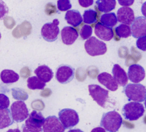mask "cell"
<instances>
[{"instance_id": "1", "label": "cell", "mask_w": 146, "mask_h": 132, "mask_svg": "<svg viewBox=\"0 0 146 132\" xmlns=\"http://www.w3.org/2000/svg\"><path fill=\"white\" fill-rule=\"evenodd\" d=\"M122 123L123 119L121 115L115 111H112L103 114L100 125L108 132H117Z\"/></svg>"}, {"instance_id": "2", "label": "cell", "mask_w": 146, "mask_h": 132, "mask_svg": "<svg viewBox=\"0 0 146 132\" xmlns=\"http://www.w3.org/2000/svg\"><path fill=\"white\" fill-rule=\"evenodd\" d=\"M128 100L142 102L146 99V87L139 83H130L124 87L123 91Z\"/></svg>"}, {"instance_id": "3", "label": "cell", "mask_w": 146, "mask_h": 132, "mask_svg": "<svg viewBox=\"0 0 146 132\" xmlns=\"http://www.w3.org/2000/svg\"><path fill=\"white\" fill-rule=\"evenodd\" d=\"M145 108L142 104L137 102H131L125 104L122 110L124 118L129 121H135L142 116Z\"/></svg>"}, {"instance_id": "4", "label": "cell", "mask_w": 146, "mask_h": 132, "mask_svg": "<svg viewBox=\"0 0 146 132\" xmlns=\"http://www.w3.org/2000/svg\"><path fill=\"white\" fill-rule=\"evenodd\" d=\"M84 48L87 54L91 56L102 55L107 52L106 43L95 37L87 39L85 42Z\"/></svg>"}, {"instance_id": "5", "label": "cell", "mask_w": 146, "mask_h": 132, "mask_svg": "<svg viewBox=\"0 0 146 132\" xmlns=\"http://www.w3.org/2000/svg\"><path fill=\"white\" fill-rule=\"evenodd\" d=\"M58 118L66 129H72L79 122V117L77 112L70 109L61 110L58 113Z\"/></svg>"}, {"instance_id": "6", "label": "cell", "mask_w": 146, "mask_h": 132, "mask_svg": "<svg viewBox=\"0 0 146 132\" xmlns=\"http://www.w3.org/2000/svg\"><path fill=\"white\" fill-rule=\"evenodd\" d=\"M45 120L42 113L33 110L29 114L24 125L27 129L32 132H41L43 131L42 128Z\"/></svg>"}, {"instance_id": "7", "label": "cell", "mask_w": 146, "mask_h": 132, "mask_svg": "<svg viewBox=\"0 0 146 132\" xmlns=\"http://www.w3.org/2000/svg\"><path fill=\"white\" fill-rule=\"evenodd\" d=\"M59 23V20L55 19L52 22L47 23L43 25L41 29V35L45 40L52 42L57 39L60 33Z\"/></svg>"}, {"instance_id": "8", "label": "cell", "mask_w": 146, "mask_h": 132, "mask_svg": "<svg viewBox=\"0 0 146 132\" xmlns=\"http://www.w3.org/2000/svg\"><path fill=\"white\" fill-rule=\"evenodd\" d=\"M88 90L93 100L101 107L105 108L106 103L109 98V91L97 84L89 85Z\"/></svg>"}, {"instance_id": "9", "label": "cell", "mask_w": 146, "mask_h": 132, "mask_svg": "<svg viewBox=\"0 0 146 132\" xmlns=\"http://www.w3.org/2000/svg\"><path fill=\"white\" fill-rule=\"evenodd\" d=\"M13 119L17 123H21L29 117V110L25 103L23 101L14 102L10 107Z\"/></svg>"}, {"instance_id": "10", "label": "cell", "mask_w": 146, "mask_h": 132, "mask_svg": "<svg viewBox=\"0 0 146 132\" xmlns=\"http://www.w3.org/2000/svg\"><path fill=\"white\" fill-rule=\"evenodd\" d=\"M75 70L70 65H61L58 67L56 72V79L61 84H67L73 80Z\"/></svg>"}, {"instance_id": "11", "label": "cell", "mask_w": 146, "mask_h": 132, "mask_svg": "<svg viewBox=\"0 0 146 132\" xmlns=\"http://www.w3.org/2000/svg\"><path fill=\"white\" fill-rule=\"evenodd\" d=\"M65 128L56 116H50L46 118L43 126V132H65Z\"/></svg>"}, {"instance_id": "12", "label": "cell", "mask_w": 146, "mask_h": 132, "mask_svg": "<svg viewBox=\"0 0 146 132\" xmlns=\"http://www.w3.org/2000/svg\"><path fill=\"white\" fill-rule=\"evenodd\" d=\"M131 35L134 38L146 36V18L144 17L136 18L131 25Z\"/></svg>"}, {"instance_id": "13", "label": "cell", "mask_w": 146, "mask_h": 132, "mask_svg": "<svg viewBox=\"0 0 146 132\" xmlns=\"http://www.w3.org/2000/svg\"><path fill=\"white\" fill-rule=\"evenodd\" d=\"M128 78L133 83H138L145 78V70L139 65L133 64L129 66L128 72Z\"/></svg>"}, {"instance_id": "14", "label": "cell", "mask_w": 146, "mask_h": 132, "mask_svg": "<svg viewBox=\"0 0 146 132\" xmlns=\"http://www.w3.org/2000/svg\"><path fill=\"white\" fill-rule=\"evenodd\" d=\"M117 18L119 22L128 25H131L135 19L133 9L125 6L119 9L117 11Z\"/></svg>"}, {"instance_id": "15", "label": "cell", "mask_w": 146, "mask_h": 132, "mask_svg": "<svg viewBox=\"0 0 146 132\" xmlns=\"http://www.w3.org/2000/svg\"><path fill=\"white\" fill-rule=\"evenodd\" d=\"M94 33L98 38L105 41L111 40L114 36L112 28L106 27L100 22H98L95 25Z\"/></svg>"}, {"instance_id": "16", "label": "cell", "mask_w": 146, "mask_h": 132, "mask_svg": "<svg viewBox=\"0 0 146 132\" xmlns=\"http://www.w3.org/2000/svg\"><path fill=\"white\" fill-rule=\"evenodd\" d=\"M61 36L62 42L66 45L73 44L79 37L77 31L73 27L69 26L63 28Z\"/></svg>"}, {"instance_id": "17", "label": "cell", "mask_w": 146, "mask_h": 132, "mask_svg": "<svg viewBox=\"0 0 146 132\" xmlns=\"http://www.w3.org/2000/svg\"><path fill=\"white\" fill-rule=\"evenodd\" d=\"M98 81L105 86L109 90L115 91L118 89V84L116 83L113 77L108 73L104 72L97 76Z\"/></svg>"}, {"instance_id": "18", "label": "cell", "mask_w": 146, "mask_h": 132, "mask_svg": "<svg viewBox=\"0 0 146 132\" xmlns=\"http://www.w3.org/2000/svg\"><path fill=\"white\" fill-rule=\"evenodd\" d=\"M112 73L114 79L119 86L125 87L129 78L125 70L119 65L115 64L113 65Z\"/></svg>"}, {"instance_id": "19", "label": "cell", "mask_w": 146, "mask_h": 132, "mask_svg": "<svg viewBox=\"0 0 146 132\" xmlns=\"http://www.w3.org/2000/svg\"><path fill=\"white\" fill-rule=\"evenodd\" d=\"M36 76L44 83L49 82L54 76V73L48 66L43 65L38 66L35 70Z\"/></svg>"}, {"instance_id": "20", "label": "cell", "mask_w": 146, "mask_h": 132, "mask_svg": "<svg viewBox=\"0 0 146 132\" xmlns=\"http://www.w3.org/2000/svg\"><path fill=\"white\" fill-rule=\"evenodd\" d=\"M65 19L69 24L74 27H77L81 24L83 19L80 12L76 10H70L66 12Z\"/></svg>"}, {"instance_id": "21", "label": "cell", "mask_w": 146, "mask_h": 132, "mask_svg": "<svg viewBox=\"0 0 146 132\" xmlns=\"http://www.w3.org/2000/svg\"><path fill=\"white\" fill-rule=\"evenodd\" d=\"M13 119L11 112L8 109H1L0 111V128L1 129L6 128L13 124Z\"/></svg>"}, {"instance_id": "22", "label": "cell", "mask_w": 146, "mask_h": 132, "mask_svg": "<svg viewBox=\"0 0 146 132\" xmlns=\"http://www.w3.org/2000/svg\"><path fill=\"white\" fill-rule=\"evenodd\" d=\"M1 79L3 83L11 84L18 80L19 76L13 70L5 69L1 73Z\"/></svg>"}, {"instance_id": "23", "label": "cell", "mask_w": 146, "mask_h": 132, "mask_svg": "<svg viewBox=\"0 0 146 132\" xmlns=\"http://www.w3.org/2000/svg\"><path fill=\"white\" fill-rule=\"evenodd\" d=\"M96 3L98 6V10L105 14L114 10L116 4L115 0H98Z\"/></svg>"}, {"instance_id": "24", "label": "cell", "mask_w": 146, "mask_h": 132, "mask_svg": "<svg viewBox=\"0 0 146 132\" xmlns=\"http://www.w3.org/2000/svg\"><path fill=\"white\" fill-rule=\"evenodd\" d=\"M100 21L103 25L109 28L114 27L118 21L117 17L114 13H106L102 15Z\"/></svg>"}, {"instance_id": "25", "label": "cell", "mask_w": 146, "mask_h": 132, "mask_svg": "<svg viewBox=\"0 0 146 132\" xmlns=\"http://www.w3.org/2000/svg\"><path fill=\"white\" fill-rule=\"evenodd\" d=\"M27 87L29 89L32 90H43L44 89L46 86V83L41 81L37 76L29 77L27 80Z\"/></svg>"}, {"instance_id": "26", "label": "cell", "mask_w": 146, "mask_h": 132, "mask_svg": "<svg viewBox=\"0 0 146 132\" xmlns=\"http://www.w3.org/2000/svg\"><path fill=\"white\" fill-rule=\"evenodd\" d=\"M116 35L119 38H127L131 35V27L125 24H120L115 29Z\"/></svg>"}, {"instance_id": "27", "label": "cell", "mask_w": 146, "mask_h": 132, "mask_svg": "<svg viewBox=\"0 0 146 132\" xmlns=\"http://www.w3.org/2000/svg\"><path fill=\"white\" fill-rule=\"evenodd\" d=\"M83 21L88 24L96 23L97 21V12L93 9H89L84 11L83 14Z\"/></svg>"}, {"instance_id": "28", "label": "cell", "mask_w": 146, "mask_h": 132, "mask_svg": "<svg viewBox=\"0 0 146 132\" xmlns=\"http://www.w3.org/2000/svg\"><path fill=\"white\" fill-rule=\"evenodd\" d=\"M12 95L13 97L18 100L24 101L28 98V94L23 90L18 88L12 89Z\"/></svg>"}, {"instance_id": "29", "label": "cell", "mask_w": 146, "mask_h": 132, "mask_svg": "<svg viewBox=\"0 0 146 132\" xmlns=\"http://www.w3.org/2000/svg\"><path fill=\"white\" fill-rule=\"evenodd\" d=\"M92 32H93V29L91 26L85 24L81 28V30L80 32V37L83 40L87 39H88L91 37Z\"/></svg>"}, {"instance_id": "30", "label": "cell", "mask_w": 146, "mask_h": 132, "mask_svg": "<svg viewBox=\"0 0 146 132\" xmlns=\"http://www.w3.org/2000/svg\"><path fill=\"white\" fill-rule=\"evenodd\" d=\"M72 5L69 0H58L57 8L61 11H65L70 9Z\"/></svg>"}, {"instance_id": "31", "label": "cell", "mask_w": 146, "mask_h": 132, "mask_svg": "<svg viewBox=\"0 0 146 132\" xmlns=\"http://www.w3.org/2000/svg\"><path fill=\"white\" fill-rule=\"evenodd\" d=\"M10 100L5 94H0V109H7L10 105Z\"/></svg>"}, {"instance_id": "32", "label": "cell", "mask_w": 146, "mask_h": 132, "mask_svg": "<svg viewBox=\"0 0 146 132\" xmlns=\"http://www.w3.org/2000/svg\"><path fill=\"white\" fill-rule=\"evenodd\" d=\"M136 45L139 50L146 51V36L138 38L136 42Z\"/></svg>"}, {"instance_id": "33", "label": "cell", "mask_w": 146, "mask_h": 132, "mask_svg": "<svg viewBox=\"0 0 146 132\" xmlns=\"http://www.w3.org/2000/svg\"><path fill=\"white\" fill-rule=\"evenodd\" d=\"M79 5L83 7H88L93 3V0H79Z\"/></svg>"}, {"instance_id": "34", "label": "cell", "mask_w": 146, "mask_h": 132, "mask_svg": "<svg viewBox=\"0 0 146 132\" xmlns=\"http://www.w3.org/2000/svg\"><path fill=\"white\" fill-rule=\"evenodd\" d=\"M134 1V0H119V3L123 6L128 7L133 4Z\"/></svg>"}, {"instance_id": "35", "label": "cell", "mask_w": 146, "mask_h": 132, "mask_svg": "<svg viewBox=\"0 0 146 132\" xmlns=\"http://www.w3.org/2000/svg\"><path fill=\"white\" fill-rule=\"evenodd\" d=\"M141 11L143 15H144V17L146 18V2H144L142 5L141 7Z\"/></svg>"}, {"instance_id": "36", "label": "cell", "mask_w": 146, "mask_h": 132, "mask_svg": "<svg viewBox=\"0 0 146 132\" xmlns=\"http://www.w3.org/2000/svg\"><path fill=\"white\" fill-rule=\"evenodd\" d=\"M91 132H106L104 128L102 127H97L92 130Z\"/></svg>"}, {"instance_id": "37", "label": "cell", "mask_w": 146, "mask_h": 132, "mask_svg": "<svg viewBox=\"0 0 146 132\" xmlns=\"http://www.w3.org/2000/svg\"><path fill=\"white\" fill-rule=\"evenodd\" d=\"M22 128H23V132H32V131H29V129H28L25 127V125H24H24H23Z\"/></svg>"}, {"instance_id": "38", "label": "cell", "mask_w": 146, "mask_h": 132, "mask_svg": "<svg viewBox=\"0 0 146 132\" xmlns=\"http://www.w3.org/2000/svg\"><path fill=\"white\" fill-rule=\"evenodd\" d=\"M6 132H21L20 129L19 128H17V129H9V131H7Z\"/></svg>"}, {"instance_id": "39", "label": "cell", "mask_w": 146, "mask_h": 132, "mask_svg": "<svg viewBox=\"0 0 146 132\" xmlns=\"http://www.w3.org/2000/svg\"><path fill=\"white\" fill-rule=\"evenodd\" d=\"M68 132H84L82 131H81L79 129H71Z\"/></svg>"}, {"instance_id": "40", "label": "cell", "mask_w": 146, "mask_h": 132, "mask_svg": "<svg viewBox=\"0 0 146 132\" xmlns=\"http://www.w3.org/2000/svg\"><path fill=\"white\" fill-rule=\"evenodd\" d=\"M145 107H146V99H145Z\"/></svg>"}]
</instances>
